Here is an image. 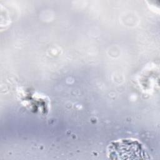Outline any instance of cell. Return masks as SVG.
Segmentation results:
<instances>
[{
  "label": "cell",
  "instance_id": "1",
  "mask_svg": "<svg viewBox=\"0 0 160 160\" xmlns=\"http://www.w3.org/2000/svg\"><path fill=\"white\" fill-rule=\"evenodd\" d=\"M109 158L122 159H146V152L143 145L138 140L122 139L111 142L107 149Z\"/></svg>",
  "mask_w": 160,
  "mask_h": 160
}]
</instances>
